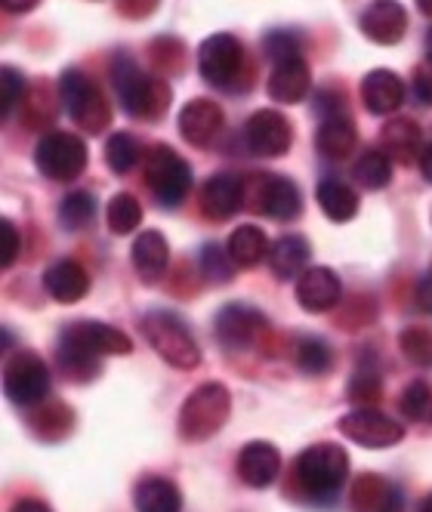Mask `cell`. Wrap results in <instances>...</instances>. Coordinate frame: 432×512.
<instances>
[{"mask_svg":"<svg viewBox=\"0 0 432 512\" xmlns=\"http://www.w3.org/2000/svg\"><path fill=\"white\" fill-rule=\"evenodd\" d=\"M244 142H247V149L254 155H260V158H278V155H284L287 149H291V142H294L291 121H287L281 112L263 108V112L247 118Z\"/></svg>","mask_w":432,"mask_h":512,"instance_id":"4fadbf2b","label":"cell"},{"mask_svg":"<svg viewBox=\"0 0 432 512\" xmlns=\"http://www.w3.org/2000/svg\"><path fill=\"white\" fill-rule=\"evenodd\" d=\"M133 503L136 512H179L183 509V494L164 475H149L133 488Z\"/></svg>","mask_w":432,"mask_h":512,"instance_id":"d4e9b609","label":"cell"},{"mask_svg":"<svg viewBox=\"0 0 432 512\" xmlns=\"http://www.w3.org/2000/svg\"><path fill=\"white\" fill-rule=\"evenodd\" d=\"M294 364L306 377H324L334 368V349L321 337H300L294 343Z\"/></svg>","mask_w":432,"mask_h":512,"instance_id":"1f68e13d","label":"cell"},{"mask_svg":"<svg viewBox=\"0 0 432 512\" xmlns=\"http://www.w3.org/2000/svg\"><path fill=\"white\" fill-rule=\"evenodd\" d=\"M229 256L235 260L238 269H254L257 263H263V256H269L266 247V235L257 226H238L229 238Z\"/></svg>","mask_w":432,"mask_h":512,"instance_id":"f546056e","label":"cell"},{"mask_svg":"<svg viewBox=\"0 0 432 512\" xmlns=\"http://www.w3.org/2000/svg\"><path fill=\"white\" fill-rule=\"evenodd\" d=\"M4 392L16 408H34L50 395V368L41 355L16 352L4 371Z\"/></svg>","mask_w":432,"mask_h":512,"instance_id":"ba28073f","label":"cell"},{"mask_svg":"<svg viewBox=\"0 0 432 512\" xmlns=\"http://www.w3.org/2000/svg\"><path fill=\"white\" fill-rule=\"evenodd\" d=\"M13 512H53V509L44 500H38V497H25V500H19L13 506Z\"/></svg>","mask_w":432,"mask_h":512,"instance_id":"ee69618b","label":"cell"},{"mask_svg":"<svg viewBox=\"0 0 432 512\" xmlns=\"http://www.w3.org/2000/svg\"><path fill=\"white\" fill-rule=\"evenodd\" d=\"M408 28V13L399 0H371L362 13V31L374 44H399Z\"/></svg>","mask_w":432,"mask_h":512,"instance_id":"9a60e30c","label":"cell"},{"mask_svg":"<svg viewBox=\"0 0 432 512\" xmlns=\"http://www.w3.org/2000/svg\"><path fill=\"white\" fill-rule=\"evenodd\" d=\"M112 84H115L121 105L127 108V115L142 118V121H158L173 96L161 78L146 75L136 62L124 59V56L115 59V65H112Z\"/></svg>","mask_w":432,"mask_h":512,"instance_id":"7a4b0ae2","label":"cell"},{"mask_svg":"<svg viewBox=\"0 0 432 512\" xmlns=\"http://www.w3.org/2000/svg\"><path fill=\"white\" fill-rule=\"evenodd\" d=\"M263 50H266L269 62L278 65L284 59H297L300 56V41L294 38L291 31H272V34H266Z\"/></svg>","mask_w":432,"mask_h":512,"instance_id":"f35d334b","label":"cell"},{"mask_svg":"<svg viewBox=\"0 0 432 512\" xmlns=\"http://www.w3.org/2000/svg\"><path fill=\"white\" fill-rule=\"evenodd\" d=\"M146 182L164 207H176L192 189V170L173 149L155 145L146 158Z\"/></svg>","mask_w":432,"mask_h":512,"instance_id":"9c48e42d","label":"cell"},{"mask_svg":"<svg viewBox=\"0 0 432 512\" xmlns=\"http://www.w3.org/2000/svg\"><path fill=\"white\" fill-rule=\"evenodd\" d=\"M414 4L423 16H432V0H414Z\"/></svg>","mask_w":432,"mask_h":512,"instance_id":"7dc6e473","label":"cell"},{"mask_svg":"<svg viewBox=\"0 0 432 512\" xmlns=\"http://www.w3.org/2000/svg\"><path fill=\"white\" fill-rule=\"evenodd\" d=\"M142 334L152 343V349L173 364L176 371H195L201 364V349L189 331V324L176 312L167 309H152L142 315Z\"/></svg>","mask_w":432,"mask_h":512,"instance_id":"277c9868","label":"cell"},{"mask_svg":"<svg viewBox=\"0 0 432 512\" xmlns=\"http://www.w3.org/2000/svg\"><path fill=\"white\" fill-rule=\"evenodd\" d=\"M414 90L423 102H432V59H423L414 71Z\"/></svg>","mask_w":432,"mask_h":512,"instance_id":"7bdbcfd3","label":"cell"},{"mask_svg":"<svg viewBox=\"0 0 432 512\" xmlns=\"http://www.w3.org/2000/svg\"><path fill=\"white\" fill-rule=\"evenodd\" d=\"M216 340H220V346L226 352H247L250 346H254L263 334H266V315L254 306L247 303H229L223 306L220 312H216Z\"/></svg>","mask_w":432,"mask_h":512,"instance_id":"8fae6325","label":"cell"},{"mask_svg":"<svg viewBox=\"0 0 432 512\" xmlns=\"http://www.w3.org/2000/svg\"><path fill=\"white\" fill-rule=\"evenodd\" d=\"M257 210L269 219H278V223H287V219H297L303 210V195L287 176H260L257 179Z\"/></svg>","mask_w":432,"mask_h":512,"instance_id":"5bb4252c","label":"cell"},{"mask_svg":"<svg viewBox=\"0 0 432 512\" xmlns=\"http://www.w3.org/2000/svg\"><path fill=\"white\" fill-rule=\"evenodd\" d=\"M362 99L371 115H392L405 102V84L395 71L374 68L362 81Z\"/></svg>","mask_w":432,"mask_h":512,"instance_id":"ffe728a7","label":"cell"},{"mask_svg":"<svg viewBox=\"0 0 432 512\" xmlns=\"http://www.w3.org/2000/svg\"><path fill=\"white\" fill-rule=\"evenodd\" d=\"M399 346L414 364L432 368V331H423V327H405L399 337Z\"/></svg>","mask_w":432,"mask_h":512,"instance_id":"8d00e7d4","label":"cell"},{"mask_svg":"<svg viewBox=\"0 0 432 512\" xmlns=\"http://www.w3.org/2000/svg\"><path fill=\"white\" fill-rule=\"evenodd\" d=\"M315 145L324 158H346L355 149V124L346 115H331L324 118L315 136Z\"/></svg>","mask_w":432,"mask_h":512,"instance_id":"4316f807","label":"cell"},{"mask_svg":"<svg viewBox=\"0 0 432 512\" xmlns=\"http://www.w3.org/2000/svg\"><path fill=\"white\" fill-rule=\"evenodd\" d=\"M312 87V78H309V68L306 62L297 56V59H284L278 65H272V75L266 81V90L275 102H284V105H291V102H300L306 99Z\"/></svg>","mask_w":432,"mask_h":512,"instance_id":"7402d4cb","label":"cell"},{"mask_svg":"<svg viewBox=\"0 0 432 512\" xmlns=\"http://www.w3.org/2000/svg\"><path fill=\"white\" fill-rule=\"evenodd\" d=\"M133 343L124 331L102 321H78L62 331L56 358L65 377L75 383H87L99 371V358L105 355H130Z\"/></svg>","mask_w":432,"mask_h":512,"instance_id":"6da1fadb","label":"cell"},{"mask_svg":"<svg viewBox=\"0 0 432 512\" xmlns=\"http://www.w3.org/2000/svg\"><path fill=\"white\" fill-rule=\"evenodd\" d=\"M399 408L411 423L420 426H432V386L426 380H414L405 386L402 398H399Z\"/></svg>","mask_w":432,"mask_h":512,"instance_id":"836d02e7","label":"cell"},{"mask_svg":"<svg viewBox=\"0 0 432 512\" xmlns=\"http://www.w3.org/2000/svg\"><path fill=\"white\" fill-rule=\"evenodd\" d=\"M223 108L210 99H192L183 112H179V133H183L198 149H207L223 133Z\"/></svg>","mask_w":432,"mask_h":512,"instance_id":"2e32d148","label":"cell"},{"mask_svg":"<svg viewBox=\"0 0 432 512\" xmlns=\"http://www.w3.org/2000/svg\"><path fill=\"white\" fill-rule=\"evenodd\" d=\"M105 219H108V229H112L115 235H130L142 223V204L133 195L121 192V195H115L112 201H108Z\"/></svg>","mask_w":432,"mask_h":512,"instance_id":"d6a6232c","label":"cell"},{"mask_svg":"<svg viewBox=\"0 0 432 512\" xmlns=\"http://www.w3.org/2000/svg\"><path fill=\"white\" fill-rule=\"evenodd\" d=\"M105 161L115 173H130L139 161V142L130 133H115L105 142Z\"/></svg>","mask_w":432,"mask_h":512,"instance_id":"d590c367","label":"cell"},{"mask_svg":"<svg viewBox=\"0 0 432 512\" xmlns=\"http://www.w3.org/2000/svg\"><path fill=\"white\" fill-rule=\"evenodd\" d=\"M349 479V454L334 442H318L297 457V485L312 500H331Z\"/></svg>","mask_w":432,"mask_h":512,"instance_id":"3957f363","label":"cell"},{"mask_svg":"<svg viewBox=\"0 0 432 512\" xmlns=\"http://www.w3.org/2000/svg\"><path fill=\"white\" fill-rule=\"evenodd\" d=\"M244 201V182L235 173H213L201 189V207L207 219H229L241 210Z\"/></svg>","mask_w":432,"mask_h":512,"instance_id":"d6986e66","label":"cell"},{"mask_svg":"<svg viewBox=\"0 0 432 512\" xmlns=\"http://www.w3.org/2000/svg\"><path fill=\"white\" fill-rule=\"evenodd\" d=\"M232 272H235V260L223 253L220 244H207V247L201 250V275H204L207 281L223 284V281L232 278Z\"/></svg>","mask_w":432,"mask_h":512,"instance_id":"74e56055","label":"cell"},{"mask_svg":"<svg viewBox=\"0 0 432 512\" xmlns=\"http://www.w3.org/2000/svg\"><path fill=\"white\" fill-rule=\"evenodd\" d=\"M34 161H38V170L47 179L71 182V179H78L84 173V167H87V145L75 133L53 130L38 142V149H34Z\"/></svg>","mask_w":432,"mask_h":512,"instance_id":"52a82bcc","label":"cell"},{"mask_svg":"<svg viewBox=\"0 0 432 512\" xmlns=\"http://www.w3.org/2000/svg\"><path fill=\"white\" fill-rule=\"evenodd\" d=\"M420 170H423V176L432 182V142L423 149V155H420Z\"/></svg>","mask_w":432,"mask_h":512,"instance_id":"bcb514c9","label":"cell"},{"mask_svg":"<svg viewBox=\"0 0 432 512\" xmlns=\"http://www.w3.org/2000/svg\"><path fill=\"white\" fill-rule=\"evenodd\" d=\"M340 432L362 448H389L405 438V429L399 423L374 408H355L340 417Z\"/></svg>","mask_w":432,"mask_h":512,"instance_id":"7c38bea8","label":"cell"},{"mask_svg":"<svg viewBox=\"0 0 432 512\" xmlns=\"http://www.w3.org/2000/svg\"><path fill=\"white\" fill-rule=\"evenodd\" d=\"M59 96L68 118L87 133H102L112 121V108H108L102 90L96 81H90L81 68H65L59 78Z\"/></svg>","mask_w":432,"mask_h":512,"instance_id":"8992f818","label":"cell"},{"mask_svg":"<svg viewBox=\"0 0 432 512\" xmlns=\"http://www.w3.org/2000/svg\"><path fill=\"white\" fill-rule=\"evenodd\" d=\"M22 96H25V78H22V71L4 68V108H0V112L13 115L16 108L22 105Z\"/></svg>","mask_w":432,"mask_h":512,"instance_id":"60d3db41","label":"cell"},{"mask_svg":"<svg viewBox=\"0 0 432 512\" xmlns=\"http://www.w3.org/2000/svg\"><path fill=\"white\" fill-rule=\"evenodd\" d=\"M0 238H4V260H0V263H4L7 269L19 260V229H16V223H13V219H4V232H0Z\"/></svg>","mask_w":432,"mask_h":512,"instance_id":"b9f144b4","label":"cell"},{"mask_svg":"<svg viewBox=\"0 0 432 512\" xmlns=\"http://www.w3.org/2000/svg\"><path fill=\"white\" fill-rule=\"evenodd\" d=\"M380 398V374L374 371H358L349 383V401H355V405H365L371 408L374 401Z\"/></svg>","mask_w":432,"mask_h":512,"instance_id":"ab89813d","label":"cell"},{"mask_svg":"<svg viewBox=\"0 0 432 512\" xmlns=\"http://www.w3.org/2000/svg\"><path fill=\"white\" fill-rule=\"evenodd\" d=\"M383 152L399 164H411L417 158L420 145V127L408 118H392L383 130Z\"/></svg>","mask_w":432,"mask_h":512,"instance_id":"f1b7e54d","label":"cell"},{"mask_svg":"<svg viewBox=\"0 0 432 512\" xmlns=\"http://www.w3.org/2000/svg\"><path fill=\"white\" fill-rule=\"evenodd\" d=\"M0 4H4L7 13H28L38 7V0H0Z\"/></svg>","mask_w":432,"mask_h":512,"instance_id":"f6af8a7d","label":"cell"},{"mask_svg":"<svg viewBox=\"0 0 432 512\" xmlns=\"http://www.w3.org/2000/svg\"><path fill=\"white\" fill-rule=\"evenodd\" d=\"M309 241L303 235H281L272 247H269V269L278 275V278H297L303 275L306 263H309Z\"/></svg>","mask_w":432,"mask_h":512,"instance_id":"484cf974","label":"cell"},{"mask_svg":"<svg viewBox=\"0 0 432 512\" xmlns=\"http://www.w3.org/2000/svg\"><path fill=\"white\" fill-rule=\"evenodd\" d=\"M355 512H405L402 491L380 475H362L352 488Z\"/></svg>","mask_w":432,"mask_h":512,"instance_id":"44dd1931","label":"cell"},{"mask_svg":"<svg viewBox=\"0 0 432 512\" xmlns=\"http://www.w3.org/2000/svg\"><path fill=\"white\" fill-rule=\"evenodd\" d=\"M352 176L355 182L362 189L368 192H380L389 186V179H392V158L380 149H368L358 155V161L352 164Z\"/></svg>","mask_w":432,"mask_h":512,"instance_id":"4dcf8cb0","label":"cell"},{"mask_svg":"<svg viewBox=\"0 0 432 512\" xmlns=\"http://www.w3.org/2000/svg\"><path fill=\"white\" fill-rule=\"evenodd\" d=\"M281 472V451L272 442H247L238 454V475L247 488H269Z\"/></svg>","mask_w":432,"mask_h":512,"instance_id":"ac0fdd59","label":"cell"},{"mask_svg":"<svg viewBox=\"0 0 432 512\" xmlns=\"http://www.w3.org/2000/svg\"><path fill=\"white\" fill-rule=\"evenodd\" d=\"M232 414V395L223 383H204L179 411V435L183 442H207L226 426Z\"/></svg>","mask_w":432,"mask_h":512,"instance_id":"5b68a950","label":"cell"},{"mask_svg":"<svg viewBox=\"0 0 432 512\" xmlns=\"http://www.w3.org/2000/svg\"><path fill=\"white\" fill-rule=\"evenodd\" d=\"M426 59H432V28H429V34H426Z\"/></svg>","mask_w":432,"mask_h":512,"instance_id":"681fc988","label":"cell"},{"mask_svg":"<svg viewBox=\"0 0 432 512\" xmlns=\"http://www.w3.org/2000/svg\"><path fill=\"white\" fill-rule=\"evenodd\" d=\"M44 287H47V294L59 303H78L87 297V290H90V278L84 272L81 263L75 260H59L53 263L47 272H44Z\"/></svg>","mask_w":432,"mask_h":512,"instance_id":"603a6c76","label":"cell"},{"mask_svg":"<svg viewBox=\"0 0 432 512\" xmlns=\"http://www.w3.org/2000/svg\"><path fill=\"white\" fill-rule=\"evenodd\" d=\"M417 512H432V494H426V497L420 500V506H417Z\"/></svg>","mask_w":432,"mask_h":512,"instance_id":"c3c4849f","label":"cell"},{"mask_svg":"<svg viewBox=\"0 0 432 512\" xmlns=\"http://www.w3.org/2000/svg\"><path fill=\"white\" fill-rule=\"evenodd\" d=\"M244 68V47L232 34H213L198 50V71L201 78L220 90H229Z\"/></svg>","mask_w":432,"mask_h":512,"instance_id":"30bf717a","label":"cell"},{"mask_svg":"<svg viewBox=\"0 0 432 512\" xmlns=\"http://www.w3.org/2000/svg\"><path fill=\"white\" fill-rule=\"evenodd\" d=\"M297 303L306 309V312H328L340 303V294H343V287H340V278L334 269L328 266H312L306 269L300 278H297Z\"/></svg>","mask_w":432,"mask_h":512,"instance_id":"e0dca14e","label":"cell"},{"mask_svg":"<svg viewBox=\"0 0 432 512\" xmlns=\"http://www.w3.org/2000/svg\"><path fill=\"white\" fill-rule=\"evenodd\" d=\"M167 263H170V247L158 229L142 232L133 241V266L142 281H149V284L161 281V275L167 272Z\"/></svg>","mask_w":432,"mask_h":512,"instance_id":"cb8c5ba5","label":"cell"},{"mask_svg":"<svg viewBox=\"0 0 432 512\" xmlns=\"http://www.w3.org/2000/svg\"><path fill=\"white\" fill-rule=\"evenodd\" d=\"M318 207L324 210V216L334 219V223H349V219L358 213V195L340 179H321L318 182Z\"/></svg>","mask_w":432,"mask_h":512,"instance_id":"83f0119b","label":"cell"},{"mask_svg":"<svg viewBox=\"0 0 432 512\" xmlns=\"http://www.w3.org/2000/svg\"><path fill=\"white\" fill-rule=\"evenodd\" d=\"M96 219V201L90 192H71L59 207V223L65 229H87Z\"/></svg>","mask_w":432,"mask_h":512,"instance_id":"e575fe53","label":"cell"}]
</instances>
